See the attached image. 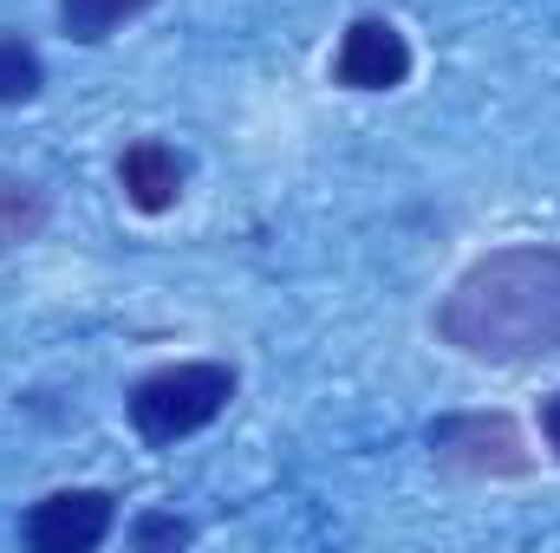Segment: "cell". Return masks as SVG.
<instances>
[{
  "mask_svg": "<svg viewBox=\"0 0 560 553\" xmlns=\"http://www.w3.org/2000/svg\"><path fill=\"white\" fill-rule=\"evenodd\" d=\"M436 339L476 365H528L560 352V248H495L469 261L436 306Z\"/></svg>",
  "mask_w": 560,
  "mask_h": 553,
  "instance_id": "obj_1",
  "label": "cell"
},
{
  "mask_svg": "<svg viewBox=\"0 0 560 553\" xmlns=\"http://www.w3.org/2000/svg\"><path fill=\"white\" fill-rule=\"evenodd\" d=\"M235 398V372L215 365V358H183V365H163L138 378L131 391V430H138L150 449H170L196 430H209L215 416L229 411Z\"/></svg>",
  "mask_w": 560,
  "mask_h": 553,
  "instance_id": "obj_2",
  "label": "cell"
},
{
  "mask_svg": "<svg viewBox=\"0 0 560 553\" xmlns=\"http://www.w3.org/2000/svg\"><path fill=\"white\" fill-rule=\"evenodd\" d=\"M430 456L443 469H463V475H528L535 456L515 430V416L502 411H463V416H436L430 423Z\"/></svg>",
  "mask_w": 560,
  "mask_h": 553,
  "instance_id": "obj_3",
  "label": "cell"
},
{
  "mask_svg": "<svg viewBox=\"0 0 560 553\" xmlns=\"http://www.w3.org/2000/svg\"><path fill=\"white\" fill-rule=\"evenodd\" d=\"M332 79H339L346 92H398V85L411 79V39H405L392 20L365 13V20H352V26L339 33Z\"/></svg>",
  "mask_w": 560,
  "mask_h": 553,
  "instance_id": "obj_4",
  "label": "cell"
},
{
  "mask_svg": "<svg viewBox=\"0 0 560 553\" xmlns=\"http://www.w3.org/2000/svg\"><path fill=\"white\" fill-rule=\"evenodd\" d=\"M112 528H118V508L105 489H59L26 515L33 553H92L112 541Z\"/></svg>",
  "mask_w": 560,
  "mask_h": 553,
  "instance_id": "obj_5",
  "label": "cell"
},
{
  "mask_svg": "<svg viewBox=\"0 0 560 553\" xmlns=\"http://www.w3.org/2000/svg\"><path fill=\"white\" fill-rule=\"evenodd\" d=\"M118 189H125V202H131L138 215L176 209V196H183V156L163 138H138L118 156Z\"/></svg>",
  "mask_w": 560,
  "mask_h": 553,
  "instance_id": "obj_6",
  "label": "cell"
},
{
  "mask_svg": "<svg viewBox=\"0 0 560 553\" xmlns=\"http://www.w3.org/2000/svg\"><path fill=\"white\" fill-rule=\"evenodd\" d=\"M143 7H156V0H59V33L79 39V46H98L125 20H138Z\"/></svg>",
  "mask_w": 560,
  "mask_h": 553,
  "instance_id": "obj_7",
  "label": "cell"
},
{
  "mask_svg": "<svg viewBox=\"0 0 560 553\" xmlns=\"http://www.w3.org/2000/svg\"><path fill=\"white\" fill-rule=\"evenodd\" d=\"M39 85H46L39 52H33L26 39L0 33V105H33V98H39Z\"/></svg>",
  "mask_w": 560,
  "mask_h": 553,
  "instance_id": "obj_8",
  "label": "cell"
},
{
  "mask_svg": "<svg viewBox=\"0 0 560 553\" xmlns=\"http://www.w3.org/2000/svg\"><path fill=\"white\" fill-rule=\"evenodd\" d=\"M39 196L26 189V183H0V242H26L33 228H39Z\"/></svg>",
  "mask_w": 560,
  "mask_h": 553,
  "instance_id": "obj_9",
  "label": "cell"
},
{
  "mask_svg": "<svg viewBox=\"0 0 560 553\" xmlns=\"http://www.w3.org/2000/svg\"><path fill=\"white\" fill-rule=\"evenodd\" d=\"M131 541H138V548H189L196 528L176 521V515H143V521H131Z\"/></svg>",
  "mask_w": 560,
  "mask_h": 553,
  "instance_id": "obj_10",
  "label": "cell"
},
{
  "mask_svg": "<svg viewBox=\"0 0 560 553\" xmlns=\"http://www.w3.org/2000/svg\"><path fill=\"white\" fill-rule=\"evenodd\" d=\"M541 436H548V449L560 456V391L548 398V404H541Z\"/></svg>",
  "mask_w": 560,
  "mask_h": 553,
  "instance_id": "obj_11",
  "label": "cell"
}]
</instances>
